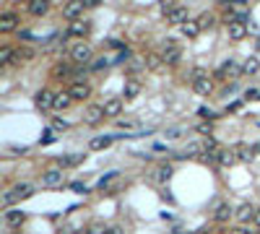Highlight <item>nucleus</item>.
<instances>
[{
	"instance_id": "20e7f679",
	"label": "nucleus",
	"mask_w": 260,
	"mask_h": 234,
	"mask_svg": "<svg viewBox=\"0 0 260 234\" xmlns=\"http://www.w3.org/2000/svg\"><path fill=\"white\" fill-rule=\"evenodd\" d=\"M104 104H86L83 107V122H89V125H97L104 120Z\"/></svg>"
},
{
	"instance_id": "412c9836",
	"label": "nucleus",
	"mask_w": 260,
	"mask_h": 234,
	"mask_svg": "<svg viewBox=\"0 0 260 234\" xmlns=\"http://www.w3.org/2000/svg\"><path fill=\"white\" fill-rule=\"evenodd\" d=\"M47 11H50V3H47V0H32V3H29V13L36 16V19H39V16H44Z\"/></svg>"
},
{
	"instance_id": "f257e3e1",
	"label": "nucleus",
	"mask_w": 260,
	"mask_h": 234,
	"mask_svg": "<svg viewBox=\"0 0 260 234\" xmlns=\"http://www.w3.org/2000/svg\"><path fill=\"white\" fill-rule=\"evenodd\" d=\"M29 195H34V185H29V182H18V185H13L11 190L3 193V205H5V211L11 208L16 201H24V198H29Z\"/></svg>"
},
{
	"instance_id": "7ed1b4c3",
	"label": "nucleus",
	"mask_w": 260,
	"mask_h": 234,
	"mask_svg": "<svg viewBox=\"0 0 260 234\" xmlns=\"http://www.w3.org/2000/svg\"><path fill=\"white\" fill-rule=\"evenodd\" d=\"M193 91L198 94V96H211L213 94V81L208 76H203V73H195V78H193Z\"/></svg>"
},
{
	"instance_id": "ddd939ff",
	"label": "nucleus",
	"mask_w": 260,
	"mask_h": 234,
	"mask_svg": "<svg viewBox=\"0 0 260 234\" xmlns=\"http://www.w3.org/2000/svg\"><path fill=\"white\" fill-rule=\"evenodd\" d=\"M227 31H229V39H245L247 37V21H234V24H227Z\"/></svg>"
},
{
	"instance_id": "aec40b11",
	"label": "nucleus",
	"mask_w": 260,
	"mask_h": 234,
	"mask_svg": "<svg viewBox=\"0 0 260 234\" xmlns=\"http://www.w3.org/2000/svg\"><path fill=\"white\" fill-rule=\"evenodd\" d=\"M234 151H237V159H239V161H245V164H250V161L255 159V148H253V146H247V143H239Z\"/></svg>"
},
{
	"instance_id": "1a4fd4ad",
	"label": "nucleus",
	"mask_w": 260,
	"mask_h": 234,
	"mask_svg": "<svg viewBox=\"0 0 260 234\" xmlns=\"http://www.w3.org/2000/svg\"><path fill=\"white\" fill-rule=\"evenodd\" d=\"M120 185H123V175L120 172H109L99 179V190H104V193H115Z\"/></svg>"
},
{
	"instance_id": "37998d69",
	"label": "nucleus",
	"mask_w": 260,
	"mask_h": 234,
	"mask_svg": "<svg viewBox=\"0 0 260 234\" xmlns=\"http://www.w3.org/2000/svg\"><path fill=\"white\" fill-rule=\"evenodd\" d=\"M231 234H255V232H250V229L242 227V229H237V232H231Z\"/></svg>"
},
{
	"instance_id": "c756f323",
	"label": "nucleus",
	"mask_w": 260,
	"mask_h": 234,
	"mask_svg": "<svg viewBox=\"0 0 260 234\" xmlns=\"http://www.w3.org/2000/svg\"><path fill=\"white\" fill-rule=\"evenodd\" d=\"M109 143H112V136H99V138H91V143H89V148H94V151H99V148H107Z\"/></svg>"
},
{
	"instance_id": "a878e982",
	"label": "nucleus",
	"mask_w": 260,
	"mask_h": 234,
	"mask_svg": "<svg viewBox=\"0 0 260 234\" xmlns=\"http://www.w3.org/2000/svg\"><path fill=\"white\" fill-rule=\"evenodd\" d=\"M174 169L169 164H162V167H156V172H154V179L156 182H169V177H172Z\"/></svg>"
},
{
	"instance_id": "4be33fe9",
	"label": "nucleus",
	"mask_w": 260,
	"mask_h": 234,
	"mask_svg": "<svg viewBox=\"0 0 260 234\" xmlns=\"http://www.w3.org/2000/svg\"><path fill=\"white\" fill-rule=\"evenodd\" d=\"M234 161H239L234 148H221V154H219V164H221V167H231Z\"/></svg>"
},
{
	"instance_id": "bb28decb",
	"label": "nucleus",
	"mask_w": 260,
	"mask_h": 234,
	"mask_svg": "<svg viewBox=\"0 0 260 234\" xmlns=\"http://www.w3.org/2000/svg\"><path fill=\"white\" fill-rule=\"evenodd\" d=\"M138 94H141V84L133 78V81H128L125 84V91H123V99H135Z\"/></svg>"
},
{
	"instance_id": "393cba45",
	"label": "nucleus",
	"mask_w": 260,
	"mask_h": 234,
	"mask_svg": "<svg viewBox=\"0 0 260 234\" xmlns=\"http://www.w3.org/2000/svg\"><path fill=\"white\" fill-rule=\"evenodd\" d=\"M255 211L258 208H253V205H250V203H242V205H239V208H237V219L239 221H250V219H255Z\"/></svg>"
},
{
	"instance_id": "5701e85b",
	"label": "nucleus",
	"mask_w": 260,
	"mask_h": 234,
	"mask_svg": "<svg viewBox=\"0 0 260 234\" xmlns=\"http://www.w3.org/2000/svg\"><path fill=\"white\" fill-rule=\"evenodd\" d=\"M89 232L91 234H123V229H120L117 224H109V227H104V224H94Z\"/></svg>"
},
{
	"instance_id": "c85d7f7f",
	"label": "nucleus",
	"mask_w": 260,
	"mask_h": 234,
	"mask_svg": "<svg viewBox=\"0 0 260 234\" xmlns=\"http://www.w3.org/2000/svg\"><path fill=\"white\" fill-rule=\"evenodd\" d=\"M260 70V62H258V58H247L245 62H242V73L245 76H255Z\"/></svg>"
},
{
	"instance_id": "e433bc0d",
	"label": "nucleus",
	"mask_w": 260,
	"mask_h": 234,
	"mask_svg": "<svg viewBox=\"0 0 260 234\" xmlns=\"http://www.w3.org/2000/svg\"><path fill=\"white\" fill-rule=\"evenodd\" d=\"M70 128V125L68 122H65V120H60V117H55V120H52V130H58V133H63V130H68Z\"/></svg>"
},
{
	"instance_id": "6ab92c4d",
	"label": "nucleus",
	"mask_w": 260,
	"mask_h": 234,
	"mask_svg": "<svg viewBox=\"0 0 260 234\" xmlns=\"http://www.w3.org/2000/svg\"><path fill=\"white\" fill-rule=\"evenodd\" d=\"M52 76H55V78H70V76H73V65H70V62H65V60L55 62Z\"/></svg>"
},
{
	"instance_id": "473e14b6",
	"label": "nucleus",
	"mask_w": 260,
	"mask_h": 234,
	"mask_svg": "<svg viewBox=\"0 0 260 234\" xmlns=\"http://www.w3.org/2000/svg\"><path fill=\"white\" fill-rule=\"evenodd\" d=\"M70 102H73V99H70L68 91H65V94H58V99H55V110H68Z\"/></svg>"
},
{
	"instance_id": "f8f14e48",
	"label": "nucleus",
	"mask_w": 260,
	"mask_h": 234,
	"mask_svg": "<svg viewBox=\"0 0 260 234\" xmlns=\"http://www.w3.org/2000/svg\"><path fill=\"white\" fill-rule=\"evenodd\" d=\"M166 24H177V26H185L188 24V8L185 5H174L169 13H166Z\"/></svg>"
},
{
	"instance_id": "7c9ffc66",
	"label": "nucleus",
	"mask_w": 260,
	"mask_h": 234,
	"mask_svg": "<svg viewBox=\"0 0 260 234\" xmlns=\"http://www.w3.org/2000/svg\"><path fill=\"white\" fill-rule=\"evenodd\" d=\"M32 58H34V50H32V47H18V50H16V60H13V62L18 65V62H26V60H32Z\"/></svg>"
},
{
	"instance_id": "72a5a7b5",
	"label": "nucleus",
	"mask_w": 260,
	"mask_h": 234,
	"mask_svg": "<svg viewBox=\"0 0 260 234\" xmlns=\"http://www.w3.org/2000/svg\"><path fill=\"white\" fill-rule=\"evenodd\" d=\"M83 161V154H70V156H63L60 159V167H76Z\"/></svg>"
},
{
	"instance_id": "a19ab883",
	"label": "nucleus",
	"mask_w": 260,
	"mask_h": 234,
	"mask_svg": "<svg viewBox=\"0 0 260 234\" xmlns=\"http://www.w3.org/2000/svg\"><path fill=\"white\" fill-rule=\"evenodd\" d=\"M13 154H26V146H11Z\"/></svg>"
},
{
	"instance_id": "a211bd4d",
	"label": "nucleus",
	"mask_w": 260,
	"mask_h": 234,
	"mask_svg": "<svg viewBox=\"0 0 260 234\" xmlns=\"http://www.w3.org/2000/svg\"><path fill=\"white\" fill-rule=\"evenodd\" d=\"M91 31V24L89 21H76V24H70L68 26V34L70 37H81V42H83V37Z\"/></svg>"
},
{
	"instance_id": "2eb2a0df",
	"label": "nucleus",
	"mask_w": 260,
	"mask_h": 234,
	"mask_svg": "<svg viewBox=\"0 0 260 234\" xmlns=\"http://www.w3.org/2000/svg\"><path fill=\"white\" fill-rule=\"evenodd\" d=\"M123 107H125V99L123 96H115V99H109V102H104V115L107 117H120Z\"/></svg>"
},
{
	"instance_id": "c9c22d12",
	"label": "nucleus",
	"mask_w": 260,
	"mask_h": 234,
	"mask_svg": "<svg viewBox=\"0 0 260 234\" xmlns=\"http://www.w3.org/2000/svg\"><path fill=\"white\" fill-rule=\"evenodd\" d=\"M112 65V58H97L94 62H91V70H104Z\"/></svg>"
},
{
	"instance_id": "a18cd8bd",
	"label": "nucleus",
	"mask_w": 260,
	"mask_h": 234,
	"mask_svg": "<svg viewBox=\"0 0 260 234\" xmlns=\"http://www.w3.org/2000/svg\"><path fill=\"white\" fill-rule=\"evenodd\" d=\"M188 234H193V232H188Z\"/></svg>"
},
{
	"instance_id": "9d476101",
	"label": "nucleus",
	"mask_w": 260,
	"mask_h": 234,
	"mask_svg": "<svg viewBox=\"0 0 260 234\" xmlns=\"http://www.w3.org/2000/svg\"><path fill=\"white\" fill-rule=\"evenodd\" d=\"M55 99H58V94H52L50 88H42V91L34 96V104L39 107V110H55Z\"/></svg>"
},
{
	"instance_id": "79ce46f5",
	"label": "nucleus",
	"mask_w": 260,
	"mask_h": 234,
	"mask_svg": "<svg viewBox=\"0 0 260 234\" xmlns=\"http://www.w3.org/2000/svg\"><path fill=\"white\" fill-rule=\"evenodd\" d=\"M198 130H200V133H206V136H208V133H211V125H206V122H203V125H198Z\"/></svg>"
},
{
	"instance_id": "423d86ee",
	"label": "nucleus",
	"mask_w": 260,
	"mask_h": 234,
	"mask_svg": "<svg viewBox=\"0 0 260 234\" xmlns=\"http://www.w3.org/2000/svg\"><path fill=\"white\" fill-rule=\"evenodd\" d=\"M83 8H86V5H83V0H70V3H65V5H63V16H65L68 21L76 24V21H81Z\"/></svg>"
},
{
	"instance_id": "9b49d317",
	"label": "nucleus",
	"mask_w": 260,
	"mask_h": 234,
	"mask_svg": "<svg viewBox=\"0 0 260 234\" xmlns=\"http://www.w3.org/2000/svg\"><path fill=\"white\" fill-rule=\"evenodd\" d=\"M63 179H65L63 169H47V172L42 175V185H44V187H60Z\"/></svg>"
},
{
	"instance_id": "cd10ccee",
	"label": "nucleus",
	"mask_w": 260,
	"mask_h": 234,
	"mask_svg": "<svg viewBox=\"0 0 260 234\" xmlns=\"http://www.w3.org/2000/svg\"><path fill=\"white\" fill-rule=\"evenodd\" d=\"M182 29V37H188V39H195L200 34V26H198V21H188L185 26H180Z\"/></svg>"
},
{
	"instance_id": "4c0bfd02",
	"label": "nucleus",
	"mask_w": 260,
	"mask_h": 234,
	"mask_svg": "<svg viewBox=\"0 0 260 234\" xmlns=\"http://www.w3.org/2000/svg\"><path fill=\"white\" fill-rule=\"evenodd\" d=\"M182 133H185V128H182V125H174V128H169V130H166V138H180Z\"/></svg>"
},
{
	"instance_id": "2f4dec72",
	"label": "nucleus",
	"mask_w": 260,
	"mask_h": 234,
	"mask_svg": "<svg viewBox=\"0 0 260 234\" xmlns=\"http://www.w3.org/2000/svg\"><path fill=\"white\" fill-rule=\"evenodd\" d=\"M13 60H16V52L11 47H3L0 50V65H13Z\"/></svg>"
},
{
	"instance_id": "58836bf2",
	"label": "nucleus",
	"mask_w": 260,
	"mask_h": 234,
	"mask_svg": "<svg viewBox=\"0 0 260 234\" xmlns=\"http://www.w3.org/2000/svg\"><path fill=\"white\" fill-rule=\"evenodd\" d=\"M70 190H73V193H89V190H86V185H81V182H73V185H70Z\"/></svg>"
},
{
	"instance_id": "f3484780",
	"label": "nucleus",
	"mask_w": 260,
	"mask_h": 234,
	"mask_svg": "<svg viewBox=\"0 0 260 234\" xmlns=\"http://www.w3.org/2000/svg\"><path fill=\"white\" fill-rule=\"evenodd\" d=\"M24 221H26V213L21 208H8L5 211V224L8 227H21Z\"/></svg>"
},
{
	"instance_id": "f704fd0d",
	"label": "nucleus",
	"mask_w": 260,
	"mask_h": 234,
	"mask_svg": "<svg viewBox=\"0 0 260 234\" xmlns=\"http://www.w3.org/2000/svg\"><path fill=\"white\" fill-rule=\"evenodd\" d=\"M213 21H216V19H213V13H200V16H198V26H200V31H203V29H211Z\"/></svg>"
},
{
	"instance_id": "ea45409f",
	"label": "nucleus",
	"mask_w": 260,
	"mask_h": 234,
	"mask_svg": "<svg viewBox=\"0 0 260 234\" xmlns=\"http://www.w3.org/2000/svg\"><path fill=\"white\" fill-rule=\"evenodd\" d=\"M101 3V0H83V5H86V8H97Z\"/></svg>"
},
{
	"instance_id": "39448f33",
	"label": "nucleus",
	"mask_w": 260,
	"mask_h": 234,
	"mask_svg": "<svg viewBox=\"0 0 260 234\" xmlns=\"http://www.w3.org/2000/svg\"><path fill=\"white\" fill-rule=\"evenodd\" d=\"M162 55H164V62H166V65H177V62L182 60V50H180V44L177 42H164V52H162Z\"/></svg>"
},
{
	"instance_id": "0eeeda50",
	"label": "nucleus",
	"mask_w": 260,
	"mask_h": 234,
	"mask_svg": "<svg viewBox=\"0 0 260 234\" xmlns=\"http://www.w3.org/2000/svg\"><path fill=\"white\" fill-rule=\"evenodd\" d=\"M68 94H70L73 102H83V99H89L91 86L86 84V81H73V84L68 86Z\"/></svg>"
},
{
	"instance_id": "dca6fc26",
	"label": "nucleus",
	"mask_w": 260,
	"mask_h": 234,
	"mask_svg": "<svg viewBox=\"0 0 260 234\" xmlns=\"http://www.w3.org/2000/svg\"><path fill=\"white\" fill-rule=\"evenodd\" d=\"M234 213H237V211L231 208L229 203H219V205H216V211H213V221L224 224V221H229V219H231V216H234Z\"/></svg>"
},
{
	"instance_id": "c03bdc74",
	"label": "nucleus",
	"mask_w": 260,
	"mask_h": 234,
	"mask_svg": "<svg viewBox=\"0 0 260 234\" xmlns=\"http://www.w3.org/2000/svg\"><path fill=\"white\" fill-rule=\"evenodd\" d=\"M253 221H255V227H260V208L255 211V219H253Z\"/></svg>"
},
{
	"instance_id": "b1692460",
	"label": "nucleus",
	"mask_w": 260,
	"mask_h": 234,
	"mask_svg": "<svg viewBox=\"0 0 260 234\" xmlns=\"http://www.w3.org/2000/svg\"><path fill=\"white\" fill-rule=\"evenodd\" d=\"M162 65H166L164 55H156V52H148V55H146V68L148 70H159Z\"/></svg>"
},
{
	"instance_id": "4468645a",
	"label": "nucleus",
	"mask_w": 260,
	"mask_h": 234,
	"mask_svg": "<svg viewBox=\"0 0 260 234\" xmlns=\"http://www.w3.org/2000/svg\"><path fill=\"white\" fill-rule=\"evenodd\" d=\"M239 73H242V65H237L234 60H224V62H221V68H219L221 78H237Z\"/></svg>"
},
{
	"instance_id": "f03ea898",
	"label": "nucleus",
	"mask_w": 260,
	"mask_h": 234,
	"mask_svg": "<svg viewBox=\"0 0 260 234\" xmlns=\"http://www.w3.org/2000/svg\"><path fill=\"white\" fill-rule=\"evenodd\" d=\"M70 58H73V62H81V65H86V62L94 58V52H91V44H86V42L70 44Z\"/></svg>"
},
{
	"instance_id": "6e6552de",
	"label": "nucleus",
	"mask_w": 260,
	"mask_h": 234,
	"mask_svg": "<svg viewBox=\"0 0 260 234\" xmlns=\"http://www.w3.org/2000/svg\"><path fill=\"white\" fill-rule=\"evenodd\" d=\"M18 24H21L18 13H13V11L0 13V34H11V31H16V29H18Z\"/></svg>"
}]
</instances>
